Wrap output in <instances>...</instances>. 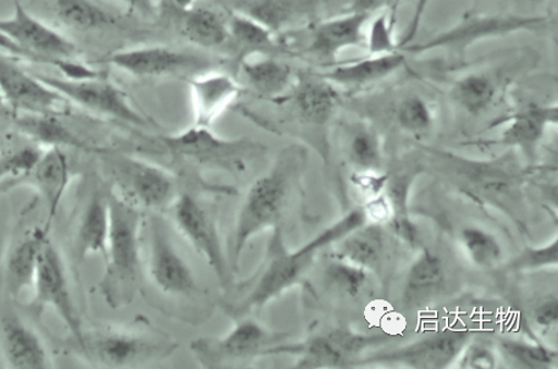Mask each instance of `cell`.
Wrapping results in <instances>:
<instances>
[{
	"label": "cell",
	"mask_w": 558,
	"mask_h": 369,
	"mask_svg": "<svg viewBox=\"0 0 558 369\" xmlns=\"http://www.w3.org/2000/svg\"><path fill=\"white\" fill-rule=\"evenodd\" d=\"M365 222L367 217L364 210L354 209L293 251L283 245L279 227L274 230L276 234L269 244L266 259L258 271L240 285L236 299L228 304V313L232 319L240 320L252 311L262 310L264 306L302 281L319 251L347 237Z\"/></svg>",
	"instance_id": "6da1fadb"
},
{
	"label": "cell",
	"mask_w": 558,
	"mask_h": 369,
	"mask_svg": "<svg viewBox=\"0 0 558 369\" xmlns=\"http://www.w3.org/2000/svg\"><path fill=\"white\" fill-rule=\"evenodd\" d=\"M303 165L302 150L290 148L280 153L266 174L253 182L243 199L233 231L229 259L233 273L240 269L242 254L246 250L247 244L264 231L279 227L293 183Z\"/></svg>",
	"instance_id": "7a4b0ae2"
},
{
	"label": "cell",
	"mask_w": 558,
	"mask_h": 369,
	"mask_svg": "<svg viewBox=\"0 0 558 369\" xmlns=\"http://www.w3.org/2000/svg\"><path fill=\"white\" fill-rule=\"evenodd\" d=\"M110 230L105 256L106 270L99 291L106 303L120 309L135 300L142 284L141 232L144 213L108 190Z\"/></svg>",
	"instance_id": "3957f363"
},
{
	"label": "cell",
	"mask_w": 558,
	"mask_h": 369,
	"mask_svg": "<svg viewBox=\"0 0 558 369\" xmlns=\"http://www.w3.org/2000/svg\"><path fill=\"white\" fill-rule=\"evenodd\" d=\"M68 350L96 367L129 368L163 360L175 350V344L136 332L84 331L80 340L70 337Z\"/></svg>",
	"instance_id": "277c9868"
},
{
	"label": "cell",
	"mask_w": 558,
	"mask_h": 369,
	"mask_svg": "<svg viewBox=\"0 0 558 369\" xmlns=\"http://www.w3.org/2000/svg\"><path fill=\"white\" fill-rule=\"evenodd\" d=\"M550 17L517 14H469L452 27L445 29L420 45H410L403 49L408 56L446 50L463 56L466 50L483 40L501 38L520 33H539L550 23Z\"/></svg>",
	"instance_id": "5b68a950"
},
{
	"label": "cell",
	"mask_w": 558,
	"mask_h": 369,
	"mask_svg": "<svg viewBox=\"0 0 558 369\" xmlns=\"http://www.w3.org/2000/svg\"><path fill=\"white\" fill-rule=\"evenodd\" d=\"M161 143L171 156L232 174L245 172L248 162L266 150L248 138H222L213 133L210 127L196 125L177 135L166 136Z\"/></svg>",
	"instance_id": "8992f818"
},
{
	"label": "cell",
	"mask_w": 558,
	"mask_h": 369,
	"mask_svg": "<svg viewBox=\"0 0 558 369\" xmlns=\"http://www.w3.org/2000/svg\"><path fill=\"white\" fill-rule=\"evenodd\" d=\"M387 342L384 335L361 334L341 327L298 344L274 345L266 356H296L298 368H348L357 366L364 350Z\"/></svg>",
	"instance_id": "52a82bcc"
},
{
	"label": "cell",
	"mask_w": 558,
	"mask_h": 369,
	"mask_svg": "<svg viewBox=\"0 0 558 369\" xmlns=\"http://www.w3.org/2000/svg\"><path fill=\"white\" fill-rule=\"evenodd\" d=\"M283 337L286 335L274 333L243 317L226 335L201 337L192 342L190 348L202 367H243L266 357L268 348L283 343Z\"/></svg>",
	"instance_id": "ba28073f"
},
{
	"label": "cell",
	"mask_w": 558,
	"mask_h": 369,
	"mask_svg": "<svg viewBox=\"0 0 558 369\" xmlns=\"http://www.w3.org/2000/svg\"><path fill=\"white\" fill-rule=\"evenodd\" d=\"M113 174L119 197L138 209L161 210L177 199V181L155 163L132 157L105 153Z\"/></svg>",
	"instance_id": "9c48e42d"
},
{
	"label": "cell",
	"mask_w": 558,
	"mask_h": 369,
	"mask_svg": "<svg viewBox=\"0 0 558 369\" xmlns=\"http://www.w3.org/2000/svg\"><path fill=\"white\" fill-rule=\"evenodd\" d=\"M37 76L68 102H73V104L93 112L95 115L124 122L132 126L144 127L147 125V120L131 106L125 91L104 75L83 79Z\"/></svg>",
	"instance_id": "30bf717a"
},
{
	"label": "cell",
	"mask_w": 558,
	"mask_h": 369,
	"mask_svg": "<svg viewBox=\"0 0 558 369\" xmlns=\"http://www.w3.org/2000/svg\"><path fill=\"white\" fill-rule=\"evenodd\" d=\"M179 232L217 275L222 288L231 285V268L220 241L215 213L196 197L184 193L171 204Z\"/></svg>",
	"instance_id": "8fae6325"
},
{
	"label": "cell",
	"mask_w": 558,
	"mask_h": 369,
	"mask_svg": "<svg viewBox=\"0 0 558 369\" xmlns=\"http://www.w3.org/2000/svg\"><path fill=\"white\" fill-rule=\"evenodd\" d=\"M33 293L35 309L54 311L70 331V337L80 340L85 331L83 321L71 293L63 255L50 237L40 253Z\"/></svg>",
	"instance_id": "7c38bea8"
},
{
	"label": "cell",
	"mask_w": 558,
	"mask_h": 369,
	"mask_svg": "<svg viewBox=\"0 0 558 369\" xmlns=\"http://www.w3.org/2000/svg\"><path fill=\"white\" fill-rule=\"evenodd\" d=\"M106 63L141 78L195 77L207 73L211 60L194 51L169 47H140L117 51Z\"/></svg>",
	"instance_id": "4fadbf2b"
},
{
	"label": "cell",
	"mask_w": 558,
	"mask_h": 369,
	"mask_svg": "<svg viewBox=\"0 0 558 369\" xmlns=\"http://www.w3.org/2000/svg\"><path fill=\"white\" fill-rule=\"evenodd\" d=\"M474 334L466 330L434 333L390 353L361 358L357 365L378 364L417 369L449 368L458 361Z\"/></svg>",
	"instance_id": "5bb4252c"
},
{
	"label": "cell",
	"mask_w": 558,
	"mask_h": 369,
	"mask_svg": "<svg viewBox=\"0 0 558 369\" xmlns=\"http://www.w3.org/2000/svg\"><path fill=\"white\" fill-rule=\"evenodd\" d=\"M0 95L20 115H59L66 100L13 58L0 56Z\"/></svg>",
	"instance_id": "9a60e30c"
},
{
	"label": "cell",
	"mask_w": 558,
	"mask_h": 369,
	"mask_svg": "<svg viewBox=\"0 0 558 369\" xmlns=\"http://www.w3.org/2000/svg\"><path fill=\"white\" fill-rule=\"evenodd\" d=\"M230 13L240 14L279 36L316 19L324 0H219Z\"/></svg>",
	"instance_id": "2e32d148"
},
{
	"label": "cell",
	"mask_w": 558,
	"mask_h": 369,
	"mask_svg": "<svg viewBox=\"0 0 558 369\" xmlns=\"http://www.w3.org/2000/svg\"><path fill=\"white\" fill-rule=\"evenodd\" d=\"M148 271L150 280L166 294L187 296L196 291L194 272L157 219L150 227Z\"/></svg>",
	"instance_id": "e0dca14e"
},
{
	"label": "cell",
	"mask_w": 558,
	"mask_h": 369,
	"mask_svg": "<svg viewBox=\"0 0 558 369\" xmlns=\"http://www.w3.org/2000/svg\"><path fill=\"white\" fill-rule=\"evenodd\" d=\"M371 17L356 12H348L314 25L307 53L329 66L335 64L343 51L352 48H365V30H367Z\"/></svg>",
	"instance_id": "ac0fdd59"
},
{
	"label": "cell",
	"mask_w": 558,
	"mask_h": 369,
	"mask_svg": "<svg viewBox=\"0 0 558 369\" xmlns=\"http://www.w3.org/2000/svg\"><path fill=\"white\" fill-rule=\"evenodd\" d=\"M0 356L5 367L13 369H48L52 356L43 337L15 313L0 321Z\"/></svg>",
	"instance_id": "d6986e66"
},
{
	"label": "cell",
	"mask_w": 558,
	"mask_h": 369,
	"mask_svg": "<svg viewBox=\"0 0 558 369\" xmlns=\"http://www.w3.org/2000/svg\"><path fill=\"white\" fill-rule=\"evenodd\" d=\"M73 181V170L65 149L48 148L40 153L28 172L24 186L32 187L44 200L47 210L45 229L50 232L65 193Z\"/></svg>",
	"instance_id": "ffe728a7"
},
{
	"label": "cell",
	"mask_w": 558,
	"mask_h": 369,
	"mask_svg": "<svg viewBox=\"0 0 558 369\" xmlns=\"http://www.w3.org/2000/svg\"><path fill=\"white\" fill-rule=\"evenodd\" d=\"M289 91L293 110L304 125L327 126L337 112V87L320 74L300 73Z\"/></svg>",
	"instance_id": "44dd1931"
},
{
	"label": "cell",
	"mask_w": 558,
	"mask_h": 369,
	"mask_svg": "<svg viewBox=\"0 0 558 369\" xmlns=\"http://www.w3.org/2000/svg\"><path fill=\"white\" fill-rule=\"evenodd\" d=\"M408 64V54L395 50L385 54H368L348 63L332 64L320 75L335 87L364 88L399 73Z\"/></svg>",
	"instance_id": "7402d4cb"
},
{
	"label": "cell",
	"mask_w": 558,
	"mask_h": 369,
	"mask_svg": "<svg viewBox=\"0 0 558 369\" xmlns=\"http://www.w3.org/2000/svg\"><path fill=\"white\" fill-rule=\"evenodd\" d=\"M190 87L195 125L202 127H210L241 94V87L235 78L216 71H207L192 77Z\"/></svg>",
	"instance_id": "603a6c76"
},
{
	"label": "cell",
	"mask_w": 558,
	"mask_h": 369,
	"mask_svg": "<svg viewBox=\"0 0 558 369\" xmlns=\"http://www.w3.org/2000/svg\"><path fill=\"white\" fill-rule=\"evenodd\" d=\"M50 232L44 227L29 230L20 238L7 256L3 281L7 293L19 297L25 292L33 291L40 253Z\"/></svg>",
	"instance_id": "cb8c5ba5"
},
{
	"label": "cell",
	"mask_w": 558,
	"mask_h": 369,
	"mask_svg": "<svg viewBox=\"0 0 558 369\" xmlns=\"http://www.w3.org/2000/svg\"><path fill=\"white\" fill-rule=\"evenodd\" d=\"M240 75L260 98L280 100L295 81L292 69L266 53L251 54L240 61Z\"/></svg>",
	"instance_id": "d4e9b609"
},
{
	"label": "cell",
	"mask_w": 558,
	"mask_h": 369,
	"mask_svg": "<svg viewBox=\"0 0 558 369\" xmlns=\"http://www.w3.org/2000/svg\"><path fill=\"white\" fill-rule=\"evenodd\" d=\"M110 230L108 190H96L90 196L81 214L75 239L78 261L89 255H100L105 259Z\"/></svg>",
	"instance_id": "484cf974"
},
{
	"label": "cell",
	"mask_w": 558,
	"mask_h": 369,
	"mask_svg": "<svg viewBox=\"0 0 558 369\" xmlns=\"http://www.w3.org/2000/svg\"><path fill=\"white\" fill-rule=\"evenodd\" d=\"M446 282L445 263L439 255L423 249L405 275L402 302L410 309H418L444 290Z\"/></svg>",
	"instance_id": "4316f807"
},
{
	"label": "cell",
	"mask_w": 558,
	"mask_h": 369,
	"mask_svg": "<svg viewBox=\"0 0 558 369\" xmlns=\"http://www.w3.org/2000/svg\"><path fill=\"white\" fill-rule=\"evenodd\" d=\"M556 106L530 104L514 112L502 132L499 145L505 147L534 148L547 128L557 125Z\"/></svg>",
	"instance_id": "83f0119b"
},
{
	"label": "cell",
	"mask_w": 558,
	"mask_h": 369,
	"mask_svg": "<svg viewBox=\"0 0 558 369\" xmlns=\"http://www.w3.org/2000/svg\"><path fill=\"white\" fill-rule=\"evenodd\" d=\"M16 127L34 145L48 148H73L89 152L105 153L108 150L90 147L68 128L58 115H20Z\"/></svg>",
	"instance_id": "f1b7e54d"
},
{
	"label": "cell",
	"mask_w": 558,
	"mask_h": 369,
	"mask_svg": "<svg viewBox=\"0 0 558 369\" xmlns=\"http://www.w3.org/2000/svg\"><path fill=\"white\" fill-rule=\"evenodd\" d=\"M178 26L190 44L205 49H216L229 42L228 20L216 10L196 4L178 13Z\"/></svg>",
	"instance_id": "f546056e"
},
{
	"label": "cell",
	"mask_w": 558,
	"mask_h": 369,
	"mask_svg": "<svg viewBox=\"0 0 558 369\" xmlns=\"http://www.w3.org/2000/svg\"><path fill=\"white\" fill-rule=\"evenodd\" d=\"M333 245L335 259L348 261L369 271L383 259L385 234L378 223L363 224Z\"/></svg>",
	"instance_id": "4dcf8cb0"
},
{
	"label": "cell",
	"mask_w": 558,
	"mask_h": 369,
	"mask_svg": "<svg viewBox=\"0 0 558 369\" xmlns=\"http://www.w3.org/2000/svg\"><path fill=\"white\" fill-rule=\"evenodd\" d=\"M52 7L60 24L81 33L104 29L118 23L114 14L94 0H52Z\"/></svg>",
	"instance_id": "1f68e13d"
},
{
	"label": "cell",
	"mask_w": 558,
	"mask_h": 369,
	"mask_svg": "<svg viewBox=\"0 0 558 369\" xmlns=\"http://www.w3.org/2000/svg\"><path fill=\"white\" fill-rule=\"evenodd\" d=\"M499 94L496 78L488 73H471L462 76L452 86V99L466 114L482 115Z\"/></svg>",
	"instance_id": "d6a6232c"
},
{
	"label": "cell",
	"mask_w": 558,
	"mask_h": 369,
	"mask_svg": "<svg viewBox=\"0 0 558 369\" xmlns=\"http://www.w3.org/2000/svg\"><path fill=\"white\" fill-rule=\"evenodd\" d=\"M228 28L229 40L242 50L241 59L257 53L269 54V51L277 45V36L250 17L230 13Z\"/></svg>",
	"instance_id": "836d02e7"
},
{
	"label": "cell",
	"mask_w": 558,
	"mask_h": 369,
	"mask_svg": "<svg viewBox=\"0 0 558 369\" xmlns=\"http://www.w3.org/2000/svg\"><path fill=\"white\" fill-rule=\"evenodd\" d=\"M348 156L353 167L360 171L378 172L383 165L381 143L378 133L359 123L350 132Z\"/></svg>",
	"instance_id": "e575fe53"
},
{
	"label": "cell",
	"mask_w": 558,
	"mask_h": 369,
	"mask_svg": "<svg viewBox=\"0 0 558 369\" xmlns=\"http://www.w3.org/2000/svg\"><path fill=\"white\" fill-rule=\"evenodd\" d=\"M461 241L470 259L478 268L490 270L502 260V248L495 235L478 227H466L461 233Z\"/></svg>",
	"instance_id": "d590c367"
},
{
	"label": "cell",
	"mask_w": 558,
	"mask_h": 369,
	"mask_svg": "<svg viewBox=\"0 0 558 369\" xmlns=\"http://www.w3.org/2000/svg\"><path fill=\"white\" fill-rule=\"evenodd\" d=\"M500 348L504 355L509 358L515 367L549 369L557 366V352L541 343L502 341Z\"/></svg>",
	"instance_id": "8d00e7d4"
},
{
	"label": "cell",
	"mask_w": 558,
	"mask_h": 369,
	"mask_svg": "<svg viewBox=\"0 0 558 369\" xmlns=\"http://www.w3.org/2000/svg\"><path fill=\"white\" fill-rule=\"evenodd\" d=\"M396 121L401 130L422 136L434 126V112L429 102L420 95L405 97L396 109Z\"/></svg>",
	"instance_id": "74e56055"
},
{
	"label": "cell",
	"mask_w": 558,
	"mask_h": 369,
	"mask_svg": "<svg viewBox=\"0 0 558 369\" xmlns=\"http://www.w3.org/2000/svg\"><path fill=\"white\" fill-rule=\"evenodd\" d=\"M399 42L395 37L393 10H384L371 17L365 30V48L368 54H385L399 50Z\"/></svg>",
	"instance_id": "f35d334b"
},
{
	"label": "cell",
	"mask_w": 558,
	"mask_h": 369,
	"mask_svg": "<svg viewBox=\"0 0 558 369\" xmlns=\"http://www.w3.org/2000/svg\"><path fill=\"white\" fill-rule=\"evenodd\" d=\"M327 282L340 293L359 296L368 283V270L360 266L335 259L326 270Z\"/></svg>",
	"instance_id": "ab89813d"
},
{
	"label": "cell",
	"mask_w": 558,
	"mask_h": 369,
	"mask_svg": "<svg viewBox=\"0 0 558 369\" xmlns=\"http://www.w3.org/2000/svg\"><path fill=\"white\" fill-rule=\"evenodd\" d=\"M558 263V239L542 248H526L511 262L510 268L515 271L537 270L551 268Z\"/></svg>",
	"instance_id": "60d3db41"
},
{
	"label": "cell",
	"mask_w": 558,
	"mask_h": 369,
	"mask_svg": "<svg viewBox=\"0 0 558 369\" xmlns=\"http://www.w3.org/2000/svg\"><path fill=\"white\" fill-rule=\"evenodd\" d=\"M396 238L408 244L413 249L421 248L422 234L417 223L413 222L410 213L392 214L385 223Z\"/></svg>",
	"instance_id": "b9f144b4"
},
{
	"label": "cell",
	"mask_w": 558,
	"mask_h": 369,
	"mask_svg": "<svg viewBox=\"0 0 558 369\" xmlns=\"http://www.w3.org/2000/svg\"><path fill=\"white\" fill-rule=\"evenodd\" d=\"M389 179L390 176L387 173L360 171L359 173L353 174L351 182L354 187L359 188L365 194V196H368L372 199L379 196V194L387 188Z\"/></svg>",
	"instance_id": "7bdbcfd3"
},
{
	"label": "cell",
	"mask_w": 558,
	"mask_h": 369,
	"mask_svg": "<svg viewBox=\"0 0 558 369\" xmlns=\"http://www.w3.org/2000/svg\"><path fill=\"white\" fill-rule=\"evenodd\" d=\"M461 356V368L493 369L497 367L495 354L489 347L481 344L466 345Z\"/></svg>",
	"instance_id": "ee69618b"
},
{
	"label": "cell",
	"mask_w": 558,
	"mask_h": 369,
	"mask_svg": "<svg viewBox=\"0 0 558 369\" xmlns=\"http://www.w3.org/2000/svg\"><path fill=\"white\" fill-rule=\"evenodd\" d=\"M534 322L544 331L551 330L558 321V300L556 296L547 297L537 305L533 312Z\"/></svg>",
	"instance_id": "f6af8a7d"
},
{
	"label": "cell",
	"mask_w": 558,
	"mask_h": 369,
	"mask_svg": "<svg viewBox=\"0 0 558 369\" xmlns=\"http://www.w3.org/2000/svg\"><path fill=\"white\" fill-rule=\"evenodd\" d=\"M430 2L432 0H415L414 13L410 19L408 27H405L402 39L399 42V50L410 46L414 38L417 37L423 17L425 12H427Z\"/></svg>",
	"instance_id": "bcb514c9"
},
{
	"label": "cell",
	"mask_w": 558,
	"mask_h": 369,
	"mask_svg": "<svg viewBox=\"0 0 558 369\" xmlns=\"http://www.w3.org/2000/svg\"><path fill=\"white\" fill-rule=\"evenodd\" d=\"M365 217L371 218L375 223H387L392 217L391 204L384 193L374 197L364 209Z\"/></svg>",
	"instance_id": "7dc6e473"
},
{
	"label": "cell",
	"mask_w": 558,
	"mask_h": 369,
	"mask_svg": "<svg viewBox=\"0 0 558 369\" xmlns=\"http://www.w3.org/2000/svg\"><path fill=\"white\" fill-rule=\"evenodd\" d=\"M398 0H350L349 12L373 16L384 10L395 9Z\"/></svg>",
	"instance_id": "c3c4849f"
},
{
	"label": "cell",
	"mask_w": 558,
	"mask_h": 369,
	"mask_svg": "<svg viewBox=\"0 0 558 369\" xmlns=\"http://www.w3.org/2000/svg\"><path fill=\"white\" fill-rule=\"evenodd\" d=\"M119 2L144 16H154L158 12V0H119Z\"/></svg>",
	"instance_id": "681fc988"
},
{
	"label": "cell",
	"mask_w": 558,
	"mask_h": 369,
	"mask_svg": "<svg viewBox=\"0 0 558 369\" xmlns=\"http://www.w3.org/2000/svg\"><path fill=\"white\" fill-rule=\"evenodd\" d=\"M171 7L172 10H175L177 13L185 12V10L195 5V0H165Z\"/></svg>",
	"instance_id": "f907efd6"
},
{
	"label": "cell",
	"mask_w": 558,
	"mask_h": 369,
	"mask_svg": "<svg viewBox=\"0 0 558 369\" xmlns=\"http://www.w3.org/2000/svg\"><path fill=\"white\" fill-rule=\"evenodd\" d=\"M5 104L4 99L2 95H0V108H2Z\"/></svg>",
	"instance_id": "816d5d0a"
}]
</instances>
